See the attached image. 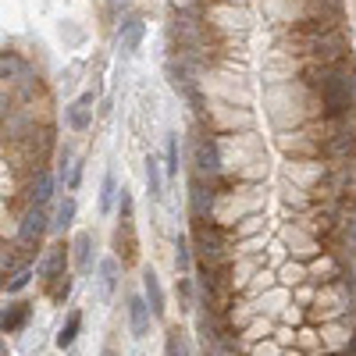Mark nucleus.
I'll return each mask as SVG.
<instances>
[{
	"mask_svg": "<svg viewBox=\"0 0 356 356\" xmlns=\"http://www.w3.org/2000/svg\"><path fill=\"white\" fill-rule=\"evenodd\" d=\"M29 278H33V271H29V267L15 271V275H11V282H8V292H22V289L29 285Z\"/></svg>",
	"mask_w": 356,
	"mask_h": 356,
	"instance_id": "nucleus-24",
	"label": "nucleus"
},
{
	"mask_svg": "<svg viewBox=\"0 0 356 356\" xmlns=\"http://www.w3.org/2000/svg\"><path fill=\"white\" fill-rule=\"evenodd\" d=\"M164 171L178 175V136H168V143H164Z\"/></svg>",
	"mask_w": 356,
	"mask_h": 356,
	"instance_id": "nucleus-21",
	"label": "nucleus"
},
{
	"mask_svg": "<svg viewBox=\"0 0 356 356\" xmlns=\"http://www.w3.org/2000/svg\"><path fill=\"white\" fill-rule=\"evenodd\" d=\"M29 314H33V307H29V303H11V307H4V321H0L4 335H15L22 324L29 321Z\"/></svg>",
	"mask_w": 356,
	"mask_h": 356,
	"instance_id": "nucleus-12",
	"label": "nucleus"
},
{
	"mask_svg": "<svg viewBox=\"0 0 356 356\" xmlns=\"http://www.w3.org/2000/svg\"><path fill=\"white\" fill-rule=\"evenodd\" d=\"M72 257H75V271H79V275H89V271H93V235H89V232H79L75 243H72Z\"/></svg>",
	"mask_w": 356,
	"mask_h": 356,
	"instance_id": "nucleus-9",
	"label": "nucleus"
},
{
	"mask_svg": "<svg viewBox=\"0 0 356 356\" xmlns=\"http://www.w3.org/2000/svg\"><path fill=\"white\" fill-rule=\"evenodd\" d=\"M114 250H118V260H122V267H132L136 257H139V243H136V228L132 221H122L114 228Z\"/></svg>",
	"mask_w": 356,
	"mask_h": 356,
	"instance_id": "nucleus-4",
	"label": "nucleus"
},
{
	"mask_svg": "<svg viewBox=\"0 0 356 356\" xmlns=\"http://www.w3.org/2000/svg\"><path fill=\"white\" fill-rule=\"evenodd\" d=\"M196 171L207 175V178H214L221 171V150H218L214 139H200L196 143Z\"/></svg>",
	"mask_w": 356,
	"mask_h": 356,
	"instance_id": "nucleus-6",
	"label": "nucleus"
},
{
	"mask_svg": "<svg viewBox=\"0 0 356 356\" xmlns=\"http://www.w3.org/2000/svg\"><path fill=\"white\" fill-rule=\"evenodd\" d=\"M214 203H218V193H214L211 186H203L200 178H196V182H193V189H189V211H193L196 225H203L207 218L214 214Z\"/></svg>",
	"mask_w": 356,
	"mask_h": 356,
	"instance_id": "nucleus-2",
	"label": "nucleus"
},
{
	"mask_svg": "<svg viewBox=\"0 0 356 356\" xmlns=\"http://www.w3.org/2000/svg\"><path fill=\"white\" fill-rule=\"evenodd\" d=\"M68 292H72V278H68V275H61V278L50 282V300H54V303H65Z\"/></svg>",
	"mask_w": 356,
	"mask_h": 356,
	"instance_id": "nucleus-22",
	"label": "nucleus"
},
{
	"mask_svg": "<svg viewBox=\"0 0 356 356\" xmlns=\"http://www.w3.org/2000/svg\"><path fill=\"white\" fill-rule=\"evenodd\" d=\"M104 356H111V353H104Z\"/></svg>",
	"mask_w": 356,
	"mask_h": 356,
	"instance_id": "nucleus-25",
	"label": "nucleus"
},
{
	"mask_svg": "<svg viewBox=\"0 0 356 356\" xmlns=\"http://www.w3.org/2000/svg\"><path fill=\"white\" fill-rule=\"evenodd\" d=\"M79 328H82V314H79V310H72V314H68V321L61 324V332H57V349H68V346L79 339Z\"/></svg>",
	"mask_w": 356,
	"mask_h": 356,
	"instance_id": "nucleus-17",
	"label": "nucleus"
},
{
	"mask_svg": "<svg viewBox=\"0 0 356 356\" xmlns=\"http://www.w3.org/2000/svg\"><path fill=\"white\" fill-rule=\"evenodd\" d=\"M118 221H132V193L129 189L118 193Z\"/></svg>",
	"mask_w": 356,
	"mask_h": 356,
	"instance_id": "nucleus-23",
	"label": "nucleus"
},
{
	"mask_svg": "<svg viewBox=\"0 0 356 356\" xmlns=\"http://www.w3.org/2000/svg\"><path fill=\"white\" fill-rule=\"evenodd\" d=\"M65 264H68V246H65V243H57V246H50V250L43 253V260H40V267H36V275L50 285L54 278L68 275V271H65Z\"/></svg>",
	"mask_w": 356,
	"mask_h": 356,
	"instance_id": "nucleus-3",
	"label": "nucleus"
},
{
	"mask_svg": "<svg viewBox=\"0 0 356 356\" xmlns=\"http://www.w3.org/2000/svg\"><path fill=\"white\" fill-rule=\"evenodd\" d=\"M143 33H146V22H143L139 15L125 18L122 29H118V43H122V50H125V54H136L139 43H143Z\"/></svg>",
	"mask_w": 356,
	"mask_h": 356,
	"instance_id": "nucleus-8",
	"label": "nucleus"
},
{
	"mask_svg": "<svg viewBox=\"0 0 356 356\" xmlns=\"http://www.w3.org/2000/svg\"><path fill=\"white\" fill-rule=\"evenodd\" d=\"M114 196H118V189H114V175L107 171V175H104V186H100V214H111Z\"/></svg>",
	"mask_w": 356,
	"mask_h": 356,
	"instance_id": "nucleus-19",
	"label": "nucleus"
},
{
	"mask_svg": "<svg viewBox=\"0 0 356 356\" xmlns=\"http://www.w3.org/2000/svg\"><path fill=\"white\" fill-rule=\"evenodd\" d=\"M0 75H4V82H22L29 75V68L15 50H4V57H0Z\"/></svg>",
	"mask_w": 356,
	"mask_h": 356,
	"instance_id": "nucleus-13",
	"label": "nucleus"
},
{
	"mask_svg": "<svg viewBox=\"0 0 356 356\" xmlns=\"http://www.w3.org/2000/svg\"><path fill=\"white\" fill-rule=\"evenodd\" d=\"M54 186H57V178H54L50 171H40L36 182L29 186V200H33V207H47L50 196H54Z\"/></svg>",
	"mask_w": 356,
	"mask_h": 356,
	"instance_id": "nucleus-11",
	"label": "nucleus"
},
{
	"mask_svg": "<svg viewBox=\"0 0 356 356\" xmlns=\"http://www.w3.org/2000/svg\"><path fill=\"white\" fill-rule=\"evenodd\" d=\"M146 189H150V200L164 196V164L157 157H146Z\"/></svg>",
	"mask_w": 356,
	"mask_h": 356,
	"instance_id": "nucleus-15",
	"label": "nucleus"
},
{
	"mask_svg": "<svg viewBox=\"0 0 356 356\" xmlns=\"http://www.w3.org/2000/svg\"><path fill=\"white\" fill-rule=\"evenodd\" d=\"M50 232V218H47V207H29L18 221V250L33 253L40 246V239Z\"/></svg>",
	"mask_w": 356,
	"mask_h": 356,
	"instance_id": "nucleus-1",
	"label": "nucleus"
},
{
	"mask_svg": "<svg viewBox=\"0 0 356 356\" xmlns=\"http://www.w3.org/2000/svg\"><path fill=\"white\" fill-rule=\"evenodd\" d=\"M65 118H68V125H72L75 132H86L89 122H93V93H82L75 104H68Z\"/></svg>",
	"mask_w": 356,
	"mask_h": 356,
	"instance_id": "nucleus-7",
	"label": "nucleus"
},
{
	"mask_svg": "<svg viewBox=\"0 0 356 356\" xmlns=\"http://www.w3.org/2000/svg\"><path fill=\"white\" fill-rule=\"evenodd\" d=\"M164 356H193V349H189V335H186L182 328H178V324H171V328H168Z\"/></svg>",
	"mask_w": 356,
	"mask_h": 356,
	"instance_id": "nucleus-14",
	"label": "nucleus"
},
{
	"mask_svg": "<svg viewBox=\"0 0 356 356\" xmlns=\"http://www.w3.org/2000/svg\"><path fill=\"white\" fill-rule=\"evenodd\" d=\"M100 278H104V289H107V292L118 289V257L100 260Z\"/></svg>",
	"mask_w": 356,
	"mask_h": 356,
	"instance_id": "nucleus-20",
	"label": "nucleus"
},
{
	"mask_svg": "<svg viewBox=\"0 0 356 356\" xmlns=\"http://www.w3.org/2000/svg\"><path fill=\"white\" fill-rule=\"evenodd\" d=\"M175 267H178L182 275L193 271V253H189V243L182 239V235H178V243H175Z\"/></svg>",
	"mask_w": 356,
	"mask_h": 356,
	"instance_id": "nucleus-18",
	"label": "nucleus"
},
{
	"mask_svg": "<svg viewBox=\"0 0 356 356\" xmlns=\"http://www.w3.org/2000/svg\"><path fill=\"white\" fill-rule=\"evenodd\" d=\"M75 221V200L72 196H65L61 203H57V211H54V221H50V232H57V235H61L68 225Z\"/></svg>",
	"mask_w": 356,
	"mask_h": 356,
	"instance_id": "nucleus-16",
	"label": "nucleus"
},
{
	"mask_svg": "<svg viewBox=\"0 0 356 356\" xmlns=\"http://www.w3.org/2000/svg\"><path fill=\"white\" fill-rule=\"evenodd\" d=\"M143 296H146V303H150L154 317H164V289H161V278L154 271L143 275Z\"/></svg>",
	"mask_w": 356,
	"mask_h": 356,
	"instance_id": "nucleus-10",
	"label": "nucleus"
},
{
	"mask_svg": "<svg viewBox=\"0 0 356 356\" xmlns=\"http://www.w3.org/2000/svg\"><path fill=\"white\" fill-rule=\"evenodd\" d=\"M150 317H154V310L146 303V296H129V328L136 339L150 335Z\"/></svg>",
	"mask_w": 356,
	"mask_h": 356,
	"instance_id": "nucleus-5",
	"label": "nucleus"
}]
</instances>
